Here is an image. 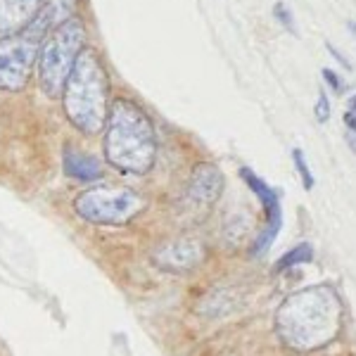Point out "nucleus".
Here are the masks:
<instances>
[{"label":"nucleus","instance_id":"20","mask_svg":"<svg viewBox=\"0 0 356 356\" xmlns=\"http://www.w3.org/2000/svg\"><path fill=\"white\" fill-rule=\"evenodd\" d=\"M347 145L352 147V152L356 154V134H352V131L347 134Z\"/></svg>","mask_w":356,"mask_h":356},{"label":"nucleus","instance_id":"9","mask_svg":"<svg viewBox=\"0 0 356 356\" xmlns=\"http://www.w3.org/2000/svg\"><path fill=\"white\" fill-rule=\"evenodd\" d=\"M240 176H243V181L252 188V191L259 195L264 207H266V216H268L266 231L261 233V238L257 240V247H254V254L259 257L273 245L275 235H278L280 228H283V209H280V200H278V195H275V191L273 188H268L259 176H254V171L240 169Z\"/></svg>","mask_w":356,"mask_h":356},{"label":"nucleus","instance_id":"5","mask_svg":"<svg viewBox=\"0 0 356 356\" xmlns=\"http://www.w3.org/2000/svg\"><path fill=\"white\" fill-rule=\"evenodd\" d=\"M145 209L143 195L129 186H93L74 200V211L95 226H124Z\"/></svg>","mask_w":356,"mask_h":356},{"label":"nucleus","instance_id":"15","mask_svg":"<svg viewBox=\"0 0 356 356\" xmlns=\"http://www.w3.org/2000/svg\"><path fill=\"white\" fill-rule=\"evenodd\" d=\"M273 17L278 19L280 26H285L288 31L292 33V36H297V26H295V17H292L290 8L285 3H275L273 5Z\"/></svg>","mask_w":356,"mask_h":356},{"label":"nucleus","instance_id":"17","mask_svg":"<svg viewBox=\"0 0 356 356\" xmlns=\"http://www.w3.org/2000/svg\"><path fill=\"white\" fill-rule=\"evenodd\" d=\"M321 74H323V79L328 81V86H330L332 90H335V93H342V90H344V81H340V76H337V74L332 72V69L325 67Z\"/></svg>","mask_w":356,"mask_h":356},{"label":"nucleus","instance_id":"21","mask_svg":"<svg viewBox=\"0 0 356 356\" xmlns=\"http://www.w3.org/2000/svg\"><path fill=\"white\" fill-rule=\"evenodd\" d=\"M349 112H352V114H356V95H352V97H349Z\"/></svg>","mask_w":356,"mask_h":356},{"label":"nucleus","instance_id":"22","mask_svg":"<svg viewBox=\"0 0 356 356\" xmlns=\"http://www.w3.org/2000/svg\"><path fill=\"white\" fill-rule=\"evenodd\" d=\"M347 26H349V31H352V33H354V36H356V22H349V24H347Z\"/></svg>","mask_w":356,"mask_h":356},{"label":"nucleus","instance_id":"11","mask_svg":"<svg viewBox=\"0 0 356 356\" xmlns=\"http://www.w3.org/2000/svg\"><path fill=\"white\" fill-rule=\"evenodd\" d=\"M65 171L74 178V181H97V178L102 176L100 162L81 150L65 152Z\"/></svg>","mask_w":356,"mask_h":356},{"label":"nucleus","instance_id":"13","mask_svg":"<svg viewBox=\"0 0 356 356\" xmlns=\"http://www.w3.org/2000/svg\"><path fill=\"white\" fill-rule=\"evenodd\" d=\"M314 259V247L309 243H302L297 247H292V250L288 252L285 257H280L278 264H275V271H285V268H292L297 266V264H307Z\"/></svg>","mask_w":356,"mask_h":356},{"label":"nucleus","instance_id":"18","mask_svg":"<svg viewBox=\"0 0 356 356\" xmlns=\"http://www.w3.org/2000/svg\"><path fill=\"white\" fill-rule=\"evenodd\" d=\"M325 48H328V53H330L332 57H335V60L340 62V65H344L347 69H352V65H349V60H347V57H344V55L340 53V50L335 48V45H332V43H325Z\"/></svg>","mask_w":356,"mask_h":356},{"label":"nucleus","instance_id":"4","mask_svg":"<svg viewBox=\"0 0 356 356\" xmlns=\"http://www.w3.org/2000/svg\"><path fill=\"white\" fill-rule=\"evenodd\" d=\"M86 48V26L79 17H69L60 26H55L43 38V45L38 50L36 72L38 86L48 97L62 95L69 74L74 69V62Z\"/></svg>","mask_w":356,"mask_h":356},{"label":"nucleus","instance_id":"7","mask_svg":"<svg viewBox=\"0 0 356 356\" xmlns=\"http://www.w3.org/2000/svg\"><path fill=\"white\" fill-rule=\"evenodd\" d=\"M226 178L223 171L211 162H200L191 171V178L186 183V191L181 197V211L188 221L200 223L209 216V211L214 209L219 202Z\"/></svg>","mask_w":356,"mask_h":356},{"label":"nucleus","instance_id":"2","mask_svg":"<svg viewBox=\"0 0 356 356\" xmlns=\"http://www.w3.org/2000/svg\"><path fill=\"white\" fill-rule=\"evenodd\" d=\"M102 150L114 169L136 176L147 174L157 157V136L150 117L136 102L117 97L107 114Z\"/></svg>","mask_w":356,"mask_h":356},{"label":"nucleus","instance_id":"12","mask_svg":"<svg viewBox=\"0 0 356 356\" xmlns=\"http://www.w3.org/2000/svg\"><path fill=\"white\" fill-rule=\"evenodd\" d=\"M74 5H76V0H43L41 13H38L36 19L43 22L53 31L55 26H60L62 22H67L72 17Z\"/></svg>","mask_w":356,"mask_h":356},{"label":"nucleus","instance_id":"1","mask_svg":"<svg viewBox=\"0 0 356 356\" xmlns=\"http://www.w3.org/2000/svg\"><path fill=\"white\" fill-rule=\"evenodd\" d=\"M342 330V300L330 285L292 292L275 312V332L292 352L323 349Z\"/></svg>","mask_w":356,"mask_h":356},{"label":"nucleus","instance_id":"8","mask_svg":"<svg viewBox=\"0 0 356 356\" xmlns=\"http://www.w3.org/2000/svg\"><path fill=\"white\" fill-rule=\"evenodd\" d=\"M207 252L204 245L200 243L197 238H191V235H183V238H174L166 240L152 252V264L159 268V271L166 273H191L200 264L204 261Z\"/></svg>","mask_w":356,"mask_h":356},{"label":"nucleus","instance_id":"19","mask_svg":"<svg viewBox=\"0 0 356 356\" xmlns=\"http://www.w3.org/2000/svg\"><path fill=\"white\" fill-rule=\"evenodd\" d=\"M344 126H347L352 134H356V114H352V112H344Z\"/></svg>","mask_w":356,"mask_h":356},{"label":"nucleus","instance_id":"3","mask_svg":"<svg viewBox=\"0 0 356 356\" xmlns=\"http://www.w3.org/2000/svg\"><path fill=\"white\" fill-rule=\"evenodd\" d=\"M110 76L102 60L93 48L81 50L74 62L65 88H62V107L74 129L86 136H97L105 131L110 114Z\"/></svg>","mask_w":356,"mask_h":356},{"label":"nucleus","instance_id":"10","mask_svg":"<svg viewBox=\"0 0 356 356\" xmlns=\"http://www.w3.org/2000/svg\"><path fill=\"white\" fill-rule=\"evenodd\" d=\"M43 0H0V33H17L26 29L41 13Z\"/></svg>","mask_w":356,"mask_h":356},{"label":"nucleus","instance_id":"16","mask_svg":"<svg viewBox=\"0 0 356 356\" xmlns=\"http://www.w3.org/2000/svg\"><path fill=\"white\" fill-rule=\"evenodd\" d=\"M314 114H316V122L318 124H325L330 119V100H328V95L323 93V88L318 90V100H316Z\"/></svg>","mask_w":356,"mask_h":356},{"label":"nucleus","instance_id":"6","mask_svg":"<svg viewBox=\"0 0 356 356\" xmlns=\"http://www.w3.org/2000/svg\"><path fill=\"white\" fill-rule=\"evenodd\" d=\"M48 33L50 29L43 22L33 19L22 31L0 38V90L17 93L29 83L38 60V50Z\"/></svg>","mask_w":356,"mask_h":356},{"label":"nucleus","instance_id":"14","mask_svg":"<svg viewBox=\"0 0 356 356\" xmlns=\"http://www.w3.org/2000/svg\"><path fill=\"white\" fill-rule=\"evenodd\" d=\"M292 162H295L297 171H300V176H302V186H304V191H314V186H316L314 174H312V169H309L307 157H304V152L300 150V147H295V150H292Z\"/></svg>","mask_w":356,"mask_h":356}]
</instances>
